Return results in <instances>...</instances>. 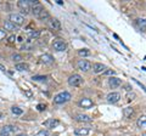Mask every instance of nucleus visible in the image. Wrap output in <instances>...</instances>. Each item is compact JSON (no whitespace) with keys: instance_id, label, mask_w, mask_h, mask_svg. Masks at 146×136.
I'll use <instances>...</instances> for the list:
<instances>
[{"instance_id":"nucleus-12","label":"nucleus","mask_w":146,"mask_h":136,"mask_svg":"<svg viewBox=\"0 0 146 136\" xmlns=\"http://www.w3.org/2000/svg\"><path fill=\"white\" fill-rule=\"evenodd\" d=\"M58 121L57 119H54V118H50V119H46L43 123V125L45 126V128H48V129H54V128H56V126L58 125Z\"/></svg>"},{"instance_id":"nucleus-21","label":"nucleus","mask_w":146,"mask_h":136,"mask_svg":"<svg viewBox=\"0 0 146 136\" xmlns=\"http://www.w3.org/2000/svg\"><path fill=\"white\" fill-rule=\"evenodd\" d=\"M38 18L42 20V21H49V20H50V13L44 9V10L40 12V15L38 16Z\"/></svg>"},{"instance_id":"nucleus-1","label":"nucleus","mask_w":146,"mask_h":136,"mask_svg":"<svg viewBox=\"0 0 146 136\" xmlns=\"http://www.w3.org/2000/svg\"><path fill=\"white\" fill-rule=\"evenodd\" d=\"M71 98H72V96H71V94H70V92L62 91V92L57 94L56 96L54 97V103H56V105H62V103L68 102Z\"/></svg>"},{"instance_id":"nucleus-23","label":"nucleus","mask_w":146,"mask_h":136,"mask_svg":"<svg viewBox=\"0 0 146 136\" xmlns=\"http://www.w3.org/2000/svg\"><path fill=\"white\" fill-rule=\"evenodd\" d=\"M136 124H138L139 128H144V126H146V116H140L138 121H136Z\"/></svg>"},{"instance_id":"nucleus-30","label":"nucleus","mask_w":146,"mask_h":136,"mask_svg":"<svg viewBox=\"0 0 146 136\" xmlns=\"http://www.w3.org/2000/svg\"><path fill=\"white\" fill-rule=\"evenodd\" d=\"M104 74H105V75H111V77H112V75L116 74V72L113 71V69H106V71L104 72Z\"/></svg>"},{"instance_id":"nucleus-22","label":"nucleus","mask_w":146,"mask_h":136,"mask_svg":"<svg viewBox=\"0 0 146 136\" xmlns=\"http://www.w3.org/2000/svg\"><path fill=\"white\" fill-rule=\"evenodd\" d=\"M133 113H134L133 107H125L124 110H123V116H124L125 118H130L131 116H133Z\"/></svg>"},{"instance_id":"nucleus-2","label":"nucleus","mask_w":146,"mask_h":136,"mask_svg":"<svg viewBox=\"0 0 146 136\" xmlns=\"http://www.w3.org/2000/svg\"><path fill=\"white\" fill-rule=\"evenodd\" d=\"M9 21L12 22L16 27H21L25 24V17L22 15H18V13H11L9 16Z\"/></svg>"},{"instance_id":"nucleus-17","label":"nucleus","mask_w":146,"mask_h":136,"mask_svg":"<svg viewBox=\"0 0 146 136\" xmlns=\"http://www.w3.org/2000/svg\"><path fill=\"white\" fill-rule=\"evenodd\" d=\"M89 134H90L89 128H77L74 130V135H77V136H86Z\"/></svg>"},{"instance_id":"nucleus-37","label":"nucleus","mask_w":146,"mask_h":136,"mask_svg":"<svg viewBox=\"0 0 146 136\" xmlns=\"http://www.w3.org/2000/svg\"><path fill=\"white\" fill-rule=\"evenodd\" d=\"M0 71H3V72H5L6 69H5V67H4V66H1V65H0Z\"/></svg>"},{"instance_id":"nucleus-5","label":"nucleus","mask_w":146,"mask_h":136,"mask_svg":"<svg viewBox=\"0 0 146 136\" xmlns=\"http://www.w3.org/2000/svg\"><path fill=\"white\" fill-rule=\"evenodd\" d=\"M83 83V78L79 74H72L70 78H68V84L71 86H79V85Z\"/></svg>"},{"instance_id":"nucleus-20","label":"nucleus","mask_w":146,"mask_h":136,"mask_svg":"<svg viewBox=\"0 0 146 136\" xmlns=\"http://www.w3.org/2000/svg\"><path fill=\"white\" fill-rule=\"evenodd\" d=\"M16 28L17 27L12 23V22H10V21H5L4 22V29L5 30H16Z\"/></svg>"},{"instance_id":"nucleus-3","label":"nucleus","mask_w":146,"mask_h":136,"mask_svg":"<svg viewBox=\"0 0 146 136\" xmlns=\"http://www.w3.org/2000/svg\"><path fill=\"white\" fill-rule=\"evenodd\" d=\"M17 131V126L15 125H5L0 130V136H12Z\"/></svg>"},{"instance_id":"nucleus-15","label":"nucleus","mask_w":146,"mask_h":136,"mask_svg":"<svg viewBox=\"0 0 146 136\" xmlns=\"http://www.w3.org/2000/svg\"><path fill=\"white\" fill-rule=\"evenodd\" d=\"M43 10H44V7L42 6V4H40V3L35 4L34 6H32V7H31V11H32V13H33L35 17H38V16L40 15V12H42Z\"/></svg>"},{"instance_id":"nucleus-32","label":"nucleus","mask_w":146,"mask_h":136,"mask_svg":"<svg viewBox=\"0 0 146 136\" xmlns=\"http://www.w3.org/2000/svg\"><path fill=\"white\" fill-rule=\"evenodd\" d=\"M15 40H16V37H15V35H10V37H7V43L9 44H13V43H15Z\"/></svg>"},{"instance_id":"nucleus-40","label":"nucleus","mask_w":146,"mask_h":136,"mask_svg":"<svg viewBox=\"0 0 146 136\" xmlns=\"http://www.w3.org/2000/svg\"><path fill=\"white\" fill-rule=\"evenodd\" d=\"M143 136H146V133H144V134H143Z\"/></svg>"},{"instance_id":"nucleus-29","label":"nucleus","mask_w":146,"mask_h":136,"mask_svg":"<svg viewBox=\"0 0 146 136\" xmlns=\"http://www.w3.org/2000/svg\"><path fill=\"white\" fill-rule=\"evenodd\" d=\"M6 35H7L6 30L4 28H0V40H3L4 38H6Z\"/></svg>"},{"instance_id":"nucleus-39","label":"nucleus","mask_w":146,"mask_h":136,"mask_svg":"<svg viewBox=\"0 0 146 136\" xmlns=\"http://www.w3.org/2000/svg\"><path fill=\"white\" fill-rule=\"evenodd\" d=\"M17 136H27L26 134H20V135H17Z\"/></svg>"},{"instance_id":"nucleus-19","label":"nucleus","mask_w":146,"mask_h":136,"mask_svg":"<svg viewBox=\"0 0 146 136\" xmlns=\"http://www.w3.org/2000/svg\"><path fill=\"white\" fill-rule=\"evenodd\" d=\"M15 69L18 72H23V71H28L29 69V66L27 63L22 62V63H16L15 65Z\"/></svg>"},{"instance_id":"nucleus-9","label":"nucleus","mask_w":146,"mask_h":136,"mask_svg":"<svg viewBox=\"0 0 146 136\" xmlns=\"http://www.w3.org/2000/svg\"><path fill=\"white\" fill-rule=\"evenodd\" d=\"M46 22H48V27L50 29H52V30H60L61 29V23L57 18H50Z\"/></svg>"},{"instance_id":"nucleus-27","label":"nucleus","mask_w":146,"mask_h":136,"mask_svg":"<svg viewBox=\"0 0 146 136\" xmlns=\"http://www.w3.org/2000/svg\"><path fill=\"white\" fill-rule=\"evenodd\" d=\"M50 134H49V131L48 130H40V131H38V133L35 134V136H49Z\"/></svg>"},{"instance_id":"nucleus-26","label":"nucleus","mask_w":146,"mask_h":136,"mask_svg":"<svg viewBox=\"0 0 146 136\" xmlns=\"http://www.w3.org/2000/svg\"><path fill=\"white\" fill-rule=\"evenodd\" d=\"M11 112H12V113H13V114H15V116H21L22 113H23V111H22L20 107H16V106L11 107Z\"/></svg>"},{"instance_id":"nucleus-38","label":"nucleus","mask_w":146,"mask_h":136,"mask_svg":"<svg viewBox=\"0 0 146 136\" xmlns=\"http://www.w3.org/2000/svg\"><path fill=\"white\" fill-rule=\"evenodd\" d=\"M56 3L58 4V5H62V4H63V1H61V0H56Z\"/></svg>"},{"instance_id":"nucleus-10","label":"nucleus","mask_w":146,"mask_h":136,"mask_svg":"<svg viewBox=\"0 0 146 136\" xmlns=\"http://www.w3.org/2000/svg\"><path fill=\"white\" fill-rule=\"evenodd\" d=\"M74 119L79 123H90L91 121V117L88 114H84V113H77Z\"/></svg>"},{"instance_id":"nucleus-6","label":"nucleus","mask_w":146,"mask_h":136,"mask_svg":"<svg viewBox=\"0 0 146 136\" xmlns=\"http://www.w3.org/2000/svg\"><path fill=\"white\" fill-rule=\"evenodd\" d=\"M17 6L18 9L21 10L22 13H29V10H31V5H29V0H20V1L17 3Z\"/></svg>"},{"instance_id":"nucleus-7","label":"nucleus","mask_w":146,"mask_h":136,"mask_svg":"<svg viewBox=\"0 0 146 136\" xmlns=\"http://www.w3.org/2000/svg\"><path fill=\"white\" fill-rule=\"evenodd\" d=\"M77 67L82 72H88L89 69H91V63L86 60H79L78 63H77Z\"/></svg>"},{"instance_id":"nucleus-18","label":"nucleus","mask_w":146,"mask_h":136,"mask_svg":"<svg viewBox=\"0 0 146 136\" xmlns=\"http://www.w3.org/2000/svg\"><path fill=\"white\" fill-rule=\"evenodd\" d=\"M135 24L141 32H146V18H138L135 21Z\"/></svg>"},{"instance_id":"nucleus-14","label":"nucleus","mask_w":146,"mask_h":136,"mask_svg":"<svg viewBox=\"0 0 146 136\" xmlns=\"http://www.w3.org/2000/svg\"><path fill=\"white\" fill-rule=\"evenodd\" d=\"M107 68L105 65H102V63H94L93 65V72L95 74H99V73H104L105 71H106Z\"/></svg>"},{"instance_id":"nucleus-13","label":"nucleus","mask_w":146,"mask_h":136,"mask_svg":"<svg viewBox=\"0 0 146 136\" xmlns=\"http://www.w3.org/2000/svg\"><path fill=\"white\" fill-rule=\"evenodd\" d=\"M108 85L112 89H116V88H118V86H121L122 85V80L119 78H117V77H111V78L108 79Z\"/></svg>"},{"instance_id":"nucleus-16","label":"nucleus","mask_w":146,"mask_h":136,"mask_svg":"<svg viewBox=\"0 0 146 136\" xmlns=\"http://www.w3.org/2000/svg\"><path fill=\"white\" fill-rule=\"evenodd\" d=\"M40 62L44 63V65H51L54 62V57L49 53H44V55L40 56Z\"/></svg>"},{"instance_id":"nucleus-34","label":"nucleus","mask_w":146,"mask_h":136,"mask_svg":"<svg viewBox=\"0 0 146 136\" xmlns=\"http://www.w3.org/2000/svg\"><path fill=\"white\" fill-rule=\"evenodd\" d=\"M36 108H38V111L42 112V111H45V108H46V106L43 105V103H39V105L36 106Z\"/></svg>"},{"instance_id":"nucleus-31","label":"nucleus","mask_w":146,"mask_h":136,"mask_svg":"<svg viewBox=\"0 0 146 136\" xmlns=\"http://www.w3.org/2000/svg\"><path fill=\"white\" fill-rule=\"evenodd\" d=\"M12 60L13 61H20V60H22V56L20 55V53H13V55H12Z\"/></svg>"},{"instance_id":"nucleus-36","label":"nucleus","mask_w":146,"mask_h":136,"mask_svg":"<svg viewBox=\"0 0 146 136\" xmlns=\"http://www.w3.org/2000/svg\"><path fill=\"white\" fill-rule=\"evenodd\" d=\"M131 89H133V88H131V86H130V85H128V84L125 85V90H127V91H128V92H130V91H131Z\"/></svg>"},{"instance_id":"nucleus-25","label":"nucleus","mask_w":146,"mask_h":136,"mask_svg":"<svg viewBox=\"0 0 146 136\" xmlns=\"http://www.w3.org/2000/svg\"><path fill=\"white\" fill-rule=\"evenodd\" d=\"M28 35L31 39H36V38H39V35H40V30H31Z\"/></svg>"},{"instance_id":"nucleus-33","label":"nucleus","mask_w":146,"mask_h":136,"mask_svg":"<svg viewBox=\"0 0 146 136\" xmlns=\"http://www.w3.org/2000/svg\"><path fill=\"white\" fill-rule=\"evenodd\" d=\"M32 79L38 81V80H45L46 78H45V77H42V75H34V77H33V78H32Z\"/></svg>"},{"instance_id":"nucleus-11","label":"nucleus","mask_w":146,"mask_h":136,"mask_svg":"<svg viewBox=\"0 0 146 136\" xmlns=\"http://www.w3.org/2000/svg\"><path fill=\"white\" fill-rule=\"evenodd\" d=\"M106 100L108 103H117L121 100V94L119 92H110L107 95Z\"/></svg>"},{"instance_id":"nucleus-28","label":"nucleus","mask_w":146,"mask_h":136,"mask_svg":"<svg viewBox=\"0 0 146 136\" xmlns=\"http://www.w3.org/2000/svg\"><path fill=\"white\" fill-rule=\"evenodd\" d=\"M135 97H136V95L134 92H128L127 94V100H128V101H133Z\"/></svg>"},{"instance_id":"nucleus-24","label":"nucleus","mask_w":146,"mask_h":136,"mask_svg":"<svg viewBox=\"0 0 146 136\" xmlns=\"http://www.w3.org/2000/svg\"><path fill=\"white\" fill-rule=\"evenodd\" d=\"M78 55L82 57H86V56H90V51L88 49H80L78 50Z\"/></svg>"},{"instance_id":"nucleus-4","label":"nucleus","mask_w":146,"mask_h":136,"mask_svg":"<svg viewBox=\"0 0 146 136\" xmlns=\"http://www.w3.org/2000/svg\"><path fill=\"white\" fill-rule=\"evenodd\" d=\"M52 49L56 50V51H58V52H62L67 49V44H66L65 40L56 39V40H54V43H52Z\"/></svg>"},{"instance_id":"nucleus-35","label":"nucleus","mask_w":146,"mask_h":136,"mask_svg":"<svg viewBox=\"0 0 146 136\" xmlns=\"http://www.w3.org/2000/svg\"><path fill=\"white\" fill-rule=\"evenodd\" d=\"M133 80L135 81V83H136V84H138V85H139V86H141V89H143V90H144V91L146 92V86H145V85H143V84H141V83H140V81H138V80H136V79H133Z\"/></svg>"},{"instance_id":"nucleus-8","label":"nucleus","mask_w":146,"mask_h":136,"mask_svg":"<svg viewBox=\"0 0 146 136\" xmlns=\"http://www.w3.org/2000/svg\"><path fill=\"white\" fill-rule=\"evenodd\" d=\"M78 105H79V107L84 108V110H90V108L94 106V102L91 101L90 98H88V97H83V98H82L80 101L78 102Z\"/></svg>"}]
</instances>
